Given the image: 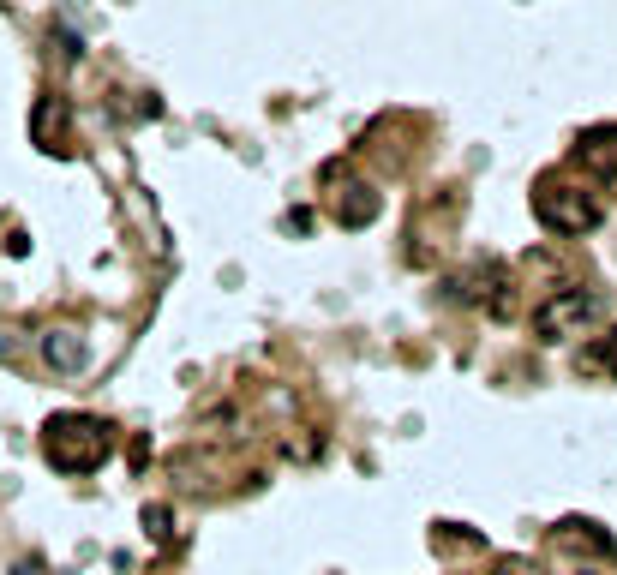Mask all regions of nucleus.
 <instances>
[{"label":"nucleus","instance_id":"obj_3","mask_svg":"<svg viewBox=\"0 0 617 575\" xmlns=\"http://www.w3.org/2000/svg\"><path fill=\"white\" fill-rule=\"evenodd\" d=\"M594 312H600V300H594L588 288H564V294H552V300L534 312V330H540V342H564V336H576Z\"/></svg>","mask_w":617,"mask_h":575},{"label":"nucleus","instance_id":"obj_6","mask_svg":"<svg viewBox=\"0 0 617 575\" xmlns=\"http://www.w3.org/2000/svg\"><path fill=\"white\" fill-rule=\"evenodd\" d=\"M348 192H354V198H348V204H336V216H342L348 228H366V222L378 216V192H372V186H348Z\"/></svg>","mask_w":617,"mask_h":575},{"label":"nucleus","instance_id":"obj_7","mask_svg":"<svg viewBox=\"0 0 617 575\" xmlns=\"http://www.w3.org/2000/svg\"><path fill=\"white\" fill-rule=\"evenodd\" d=\"M582 366L594 372V366H606V372H617V336L606 342V348H594V354H582Z\"/></svg>","mask_w":617,"mask_h":575},{"label":"nucleus","instance_id":"obj_2","mask_svg":"<svg viewBox=\"0 0 617 575\" xmlns=\"http://www.w3.org/2000/svg\"><path fill=\"white\" fill-rule=\"evenodd\" d=\"M534 216H540L552 234H588V228H600V198L582 192V186H564V180H540Z\"/></svg>","mask_w":617,"mask_h":575},{"label":"nucleus","instance_id":"obj_1","mask_svg":"<svg viewBox=\"0 0 617 575\" xmlns=\"http://www.w3.org/2000/svg\"><path fill=\"white\" fill-rule=\"evenodd\" d=\"M42 456L60 474H90L108 456V426L90 420V414H60V420L42 426Z\"/></svg>","mask_w":617,"mask_h":575},{"label":"nucleus","instance_id":"obj_4","mask_svg":"<svg viewBox=\"0 0 617 575\" xmlns=\"http://www.w3.org/2000/svg\"><path fill=\"white\" fill-rule=\"evenodd\" d=\"M42 360H48L54 372H84V366H90V342H84L78 330H48V336H42Z\"/></svg>","mask_w":617,"mask_h":575},{"label":"nucleus","instance_id":"obj_5","mask_svg":"<svg viewBox=\"0 0 617 575\" xmlns=\"http://www.w3.org/2000/svg\"><path fill=\"white\" fill-rule=\"evenodd\" d=\"M576 156H582V162H594V168H612V162H617V126L588 132V138L576 144Z\"/></svg>","mask_w":617,"mask_h":575},{"label":"nucleus","instance_id":"obj_8","mask_svg":"<svg viewBox=\"0 0 617 575\" xmlns=\"http://www.w3.org/2000/svg\"><path fill=\"white\" fill-rule=\"evenodd\" d=\"M18 575H42V570H36V564H18Z\"/></svg>","mask_w":617,"mask_h":575}]
</instances>
